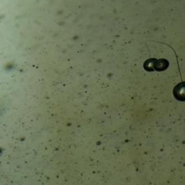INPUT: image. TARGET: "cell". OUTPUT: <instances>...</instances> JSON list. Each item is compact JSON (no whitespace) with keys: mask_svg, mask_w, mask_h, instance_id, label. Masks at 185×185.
Returning a JSON list of instances; mask_svg holds the SVG:
<instances>
[{"mask_svg":"<svg viewBox=\"0 0 185 185\" xmlns=\"http://www.w3.org/2000/svg\"><path fill=\"white\" fill-rule=\"evenodd\" d=\"M173 95L179 101H185V82L178 84L174 88Z\"/></svg>","mask_w":185,"mask_h":185,"instance_id":"6da1fadb","label":"cell"}]
</instances>
